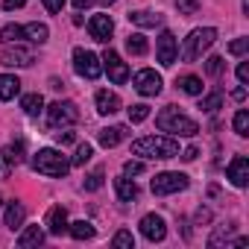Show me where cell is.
Masks as SVG:
<instances>
[{
    "instance_id": "e575fe53",
    "label": "cell",
    "mask_w": 249,
    "mask_h": 249,
    "mask_svg": "<svg viewBox=\"0 0 249 249\" xmlns=\"http://www.w3.org/2000/svg\"><path fill=\"white\" fill-rule=\"evenodd\" d=\"M147 117H150V106L147 103H138V106L129 108V123H144Z\"/></svg>"
},
{
    "instance_id": "ba28073f",
    "label": "cell",
    "mask_w": 249,
    "mask_h": 249,
    "mask_svg": "<svg viewBox=\"0 0 249 249\" xmlns=\"http://www.w3.org/2000/svg\"><path fill=\"white\" fill-rule=\"evenodd\" d=\"M100 62H103V68L108 71V79H111L114 85H123V82L129 79V68H126V62H123L114 50H106Z\"/></svg>"
},
{
    "instance_id": "cb8c5ba5",
    "label": "cell",
    "mask_w": 249,
    "mask_h": 249,
    "mask_svg": "<svg viewBox=\"0 0 249 249\" xmlns=\"http://www.w3.org/2000/svg\"><path fill=\"white\" fill-rule=\"evenodd\" d=\"M68 231H71V237H73V240H88V237H94V226H91L88 220L68 223Z\"/></svg>"
},
{
    "instance_id": "ab89813d",
    "label": "cell",
    "mask_w": 249,
    "mask_h": 249,
    "mask_svg": "<svg viewBox=\"0 0 249 249\" xmlns=\"http://www.w3.org/2000/svg\"><path fill=\"white\" fill-rule=\"evenodd\" d=\"M123 173H126V176H138V173H144V161H126V164H123Z\"/></svg>"
},
{
    "instance_id": "1f68e13d",
    "label": "cell",
    "mask_w": 249,
    "mask_h": 249,
    "mask_svg": "<svg viewBox=\"0 0 249 249\" xmlns=\"http://www.w3.org/2000/svg\"><path fill=\"white\" fill-rule=\"evenodd\" d=\"M220 106H223V94H220V91H214V94L202 97V103H199V108H202V111H208V114H214Z\"/></svg>"
},
{
    "instance_id": "7402d4cb",
    "label": "cell",
    "mask_w": 249,
    "mask_h": 249,
    "mask_svg": "<svg viewBox=\"0 0 249 249\" xmlns=\"http://www.w3.org/2000/svg\"><path fill=\"white\" fill-rule=\"evenodd\" d=\"M129 21H132L135 27L150 30V27H159V24H161V15H159V12H129Z\"/></svg>"
},
{
    "instance_id": "9c48e42d",
    "label": "cell",
    "mask_w": 249,
    "mask_h": 249,
    "mask_svg": "<svg viewBox=\"0 0 249 249\" xmlns=\"http://www.w3.org/2000/svg\"><path fill=\"white\" fill-rule=\"evenodd\" d=\"M132 85H135V91L144 94V97H156V94H161V76H159L156 71H150V68L138 71L135 79H132Z\"/></svg>"
},
{
    "instance_id": "9a60e30c",
    "label": "cell",
    "mask_w": 249,
    "mask_h": 249,
    "mask_svg": "<svg viewBox=\"0 0 249 249\" xmlns=\"http://www.w3.org/2000/svg\"><path fill=\"white\" fill-rule=\"evenodd\" d=\"M44 226H47L50 234H62V231H68V211H65L62 205H53V208L47 211V217H44Z\"/></svg>"
},
{
    "instance_id": "6da1fadb",
    "label": "cell",
    "mask_w": 249,
    "mask_h": 249,
    "mask_svg": "<svg viewBox=\"0 0 249 249\" xmlns=\"http://www.w3.org/2000/svg\"><path fill=\"white\" fill-rule=\"evenodd\" d=\"M156 126H159L161 132H170V135H179V138H194V135L199 132L196 120L185 117V114H182L176 106H164V108L159 111V117H156Z\"/></svg>"
},
{
    "instance_id": "f1b7e54d",
    "label": "cell",
    "mask_w": 249,
    "mask_h": 249,
    "mask_svg": "<svg viewBox=\"0 0 249 249\" xmlns=\"http://www.w3.org/2000/svg\"><path fill=\"white\" fill-rule=\"evenodd\" d=\"M3 161H6V164H21V161H24V144L15 141V144L3 147Z\"/></svg>"
},
{
    "instance_id": "ffe728a7",
    "label": "cell",
    "mask_w": 249,
    "mask_h": 249,
    "mask_svg": "<svg viewBox=\"0 0 249 249\" xmlns=\"http://www.w3.org/2000/svg\"><path fill=\"white\" fill-rule=\"evenodd\" d=\"M24 220H27V208H24L21 202H9V205H6V226L15 231V229L24 226Z\"/></svg>"
},
{
    "instance_id": "d590c367",
    "label": "cell",
    "mask_w": 249,
    "mask_h": 249,
    "mask_svg": "<svg viewBox=\"0 0 249 249\" xmlns=\"http://www.w3.org/2000/svg\"><path fill=\"white\" fill-rule=\"evenodd\" d=\"M223 68H226V62H223L220 56H208V59H205V73H208V76H220Z\"/></svg>"
},
{
    "instance_id": "f546056e",
    "label": "cell",
    "mask_w": 249,
    "mask_h": 249,
    "mask_svg": "<svg viewBox=\"0 0 249 249\" xmlns=\"http://www.w3.org/2000/svg\"><path fill=\"white\" fill-rule=\"evenodd\" d=\"M231 126H234V132H237L240 138H246V135H249V111H246V108H240V111L234 114Z\"/></svg>"
},
{
    "instance_id": "277c9868",
    "label": "cell",
    "mask_w": 249,
    "mask_h": 249,
    "mask_svg": "<svg viewBox=\"0 0 249 249\" xmlns=\"http://www.w3.org/2000/svg\"><path fill=\"white\" fill-rule=\"evenodd\" d=\"M214 41H217V30H214V27H199V30H194V33L185 38V44H182V59H185V62H196Z\"/></svg>"
},
{
    "instance_id": "d4e9b609",
    "label": "cell",
    "mask_w": 249,
    "mask_h": 249,
    "mask_svg": "<svg viewBox=\"0 0 249 249\" xmlns=\"http://www.w3.org/2000/svg\"><path fill=\"white\" fill-rule=\"evenodd\" d=\"M24 33H27V36H30V41H36V44H44V41L50 38V30H47V24H38V21L27 24V27H24Z\"/></svg>"
},
{
    "instance_id": "7a4b0ae2",
    "label": "cell",
    "mask_w": 249,
    "mask_h": 249,
    "mask_svg": "<svg viewBox=\"0 0 249 249\" xmlns=\"http://www.w3.org/2000/svg\"><path fill=\"white\" fill-rule=\"evenodd\" d=\"M132 153L144 156V159H176L179 156V141L167 138V135H150V138L135 141Z\"/></svg>"
},
{
    "instance_id": "7bdbcfd3",
    "label": "cell",
    "mask_w": 249,
    "mask_h": 249,
    "mask_svg": "<svg viewBox=\"0 0 249 249\" xmlns=\"http://www.w3.org/2000/svg\"><path fill=\"white\" fill-rule=\"evenodd\" d=\"M24 3H27V0H3V9H9V12H12V9H21Z\"/></svg>"
},
{
    "instance_id": "3957f363",
    "label": "cell",
    "mask_w": 249,
    "mask_h": 249,
    "mask_svg": "<svg viewBox=\"0 0 249 249\" xmlns=\"http://www.w3.org/2000/svg\"><path fill=\"white\" fill-rule=\"evenodd\" d=\"M33 167H36V173H41V176H50V179H62L68 170H71V161L59 153V150H53V147H44V150H38L36 153V159H33Z\"/></svg>"
},
{
    "instance_id": "5bb4252c",
    "label": "cell",
    "mask_w": 249,
    "mask_h": 249,
    "mask_svg": "<svg viewBox=\"0 0 249 249\" xmlns=\"http://www.w3.org/2000/svg\"><path fill=\"white\" fill-rule=\"evenodd\" d=\"M141 234H144L150 243H156V240H164L167 226H164V220H161L159 214H147V217L141 220Z\"/></svg>"
},
{
    "instance_id": "484cf974",
    "label": "cell",
    "mask_w": 249,
    "mask_h": 249,
    "mask_svg": "<svg viewBox=\"0 0 249 249\" xmlns=\"http://www.w3.org/2000/svg\"><path fill=\"white\" fill-rule=\"evenodd\" d=\"M21 108H24L30 117H36V114L44 111V97H41V94H27V97L21 100Z\"/></svg>"
},
{
    "instance_id": "4316f807",
    "label": "cell",
    "mask_w": 249,
    "mask_h": 249,
    "mask_svg": "<svg viewBox=\"0 0 249 249\" xmlns=\"http://www.w3.org/2000/svg\"><path fill=\"white\" fill-rule=\"evenodd\" d=\"M126 50H129L132 56H144V53L150 50V44H147L144 33H132V36L126 38Z\"/></svg>"
},
{
    "instance_id": "b9f144b4",
    "label": "cell",
    "mask_w": 249,
    "mask_h": 249,
    "mask_svg": "<svg viewBox=\"0 0 249 249\" xmlns=\"http://www.w3.org/2000/svg\"><path fill=\"white\" fill-rule=\"evenodd\" d=\"M237 79H240L243 85L249 82V62H240V65H237Z\"/></svg>"
},
{
    "instance_id": "4dcf8cb0",
    "label": "cell",
    "mask_w": 249,
    "mask_h": 249,
    "mask_svg": "<svg viewBox=\"0 0 249 249\" xmlns=\"http://www.w3.org/2000/svg\"><path fill=\"white\" fill-rule=\"evenodd\" d=\"M111 243H114L117 249H132V246H135V237H132L129 229H120V231L111 237Z\"/></svg>"
},
{
    "instance_id": "7c38bea8",
    "label": "cell",
    "mask_w": 249,
    "mask_h": 249,
    "mask_svg": "<svg viewBox=\"0 0 249 249\" xmlns=\"http://www.w3.org/2000/svg\"><path fill=\"white\" fill-rule=\"evenodd\" d=\"M229 182L234 185V188H246L249 185V159L246 156H234L231 161H229Z\"/></svg>"
},
{
    "instance_id": "30bf717a",
    "label": "cell",
    "mask_w": 249,
    "mask_h": 249,
    "mask_svg": "<svg viewBox=\"0 0 249 249\" xmlns=\"http://www.w3.org/2000/svg\"><path fill=\"white\" fill-rule=\"evenodd\" d=\"M176 53H179L176 36H173L170 30H164V33L159 36V44H156V56H159V62H161L164 68H170V65L176 62Z\"/></svg>"
},
{
    "instance_id": "2e32d148",
    "label": "cell",
    "mask_w": 249,
    "mask_h": 249,
    "mask_svg": "<svg viewBox=\"0 0 249 249\" xmlns=\"http://www.w3.org/2000/svg\"><path fill=\"white\" fill-rule=\"evenodd\" d=\"M97 111L100 114H114V111H120V97L114 94V91H97Z\"/></svg>"
},
{
    "instance_id": "8992f818",
    "label": "cell",
    "mask_w": 249,
    "mask_h": 249,
    "mask_svg": "<svg viewBox=\"0 0 249 249\" xmlns=\"http://www.w3.org/2000/svg\"><path fill=\"white\" fill-rule=\"evenodd\" d=\"M76 120H79V111H76V106L71 100H59V103H53L47 108V123H50L53 129L71 126V123H76Z\"/></svg>"
},
{
    "instance_id": "681fc988",
    "label": "cell",
    "mask_w": 249,
    "mask_h": 249,
    "mask_svg": "<svg viewBox=\"0 0 249 249\" xmlns=\"http://www.w3.org/2000/svg\"><path fill=\"white\" fill-rule=\"evenodd\" d=\"M0 202H3V196H0Z\"/></svg>"
},
{
    "instance_id": "52a82bcc",
    "label": "cell",
    "mask_w": 249,
    "mask_h": 249,
    "mask_svg": "<svg viewBox=\"0 0 249 249\" xmlns=\"http://www.w3.org/2000/svg\"><path fill=\"white\" fill-rule=\"evenodd\" d=\"M153 194L156 196H167V194H179V191H185L188 188V176L185 173H159L156 179H153Z\"/></svg>"
},
{
    "instance_id": "44dd1931",
    "label": "cell",
    "mask_w": 249,
    "mask_h": 249,
    "mask_svg": "<svg viewBox=\"0 0 249 249\" xmlns=\"http://www.w3.org/2000/svg\"><path fill=\"white\" fill-rule=\"evenodd\" d=\"M123 138H126V126H108V129H103V132H100V144H103V147H108V150H111V147H117Z\"/></svg>"
},
{
    "instance_id": "e0dca14e",
    "label": "cell",
    "mask_w": 249,
    "mask_h": 249,
    "mask_svg": "<svg viewBox=\"0 0 249 249\" xmlns=\"http://www.w3.org/2000/svg\"><path fill=\"white\" fill-rule=\"evenodd\" d=\"M114 191H117V199H120V202H132V199L138 196V185H135L126 173H123L120 179H114Z\"/></svg>"
},
{
    "instance_id": "d6a6232c",
    "label": "cell",
    "mask_w": 249,
    "mask_h": 249,
    "mask_svg": "<svg viewBox=\"0 0 249 249\" xmlns=\"http://www.w3.org/2000/svg\"><path fill=\"white\" fill-rule=\"evenodd\" d=\"M91 156H94V147H91V144H79V147H76V156H73L71 164H73V167H82L85 161H91Z\"/></svg>"
},
{
    "instance_id": "83f0119b",
    "label": "cell",
    "mask_w": 249,
    "mask_h": 249,
    "mask_svg": "<svg viewBox=\"0 0 249 249\" xmlns=\"http://www.w3.org/2000/svg\"><path fill=\"white\" fill-rule=\"evenodd\" d=\"M24 27H18V24H6L3 30H0V38H3L6 44H18V41H24Z\"/></svg>"
},
{
    "instance_id": "60d3db41",
    "label": "cell",
    "mask_w": 249,
    "mask_h": 249,
    "mask_svg": "<svg viewBox=\"0 0 249 249\" xmlns=\"http://www.w3.org/2000/svg\"><path fill=\"white\" fill-rule=\"evenodd\" d=\"M62 6H65V0H44V9H47V12H53V15H56V12H62Z\"/></svg>"
},
{
    "instance_id": "d6986e66",
    "label": "cell",
    "mask_w": 249,
    "mask_h": 249,
    "mask_svg": "<svg viewBox=\"0 0 249 249\" xmlns=\"http://www.w3.org/2000/svg\"><path fill=\"white\" fill-rule=\"evenodd\" d=\"M21 91V79L18 76H12V73H0V100H12L15 94Z\"/></svg>"
},
{
    "instance_id": "4fadbf2b",
    "label": "cell",
    "mask_w": 249,
    "mask_h": 249,
    "mask_svg": "<svg viewBox=\"0 0 249 249\" xmlns=\"http://www.w3.org/2000/svg\"><path fill=\"white\" fill-rule=\"evenodd\" d=\"M88 33H91L94 41L108 44V38H111V33H114V24H111L108 15H94V18L88 21Z\"/></svg>"
},
{
    "instance_id": "c3c4849f",
    "label": "cell",
    "mask_w": 249,
    "mask_h": 249,
    "mask_svg": "<svg viewBox=\"0 0 249 249\" xmlns=\"http://www.w3.org/2000/svg\"><path fill=\"white\" fill-rule=\"evenodd\" d=\"M97 3H106V6H108V3H114V0H97Z\"/></svg>"
},
{
    "instance_id": "836d02e7",
    "label": "cell",
    "mask_w": 249,
    "mask_h": 249,
    "mask_svg": "<svg viewBox=\"0 0 249 249\" xmlns=\"http://www.w3.org/2000/svg\"><path fill=\"white\" fill-rule=\"evenodd\" d=\"M231 231H234V226H220V229H217V231L208 237V246H220V243H229Z\"/></svg>"
},
{
    "instance_id": "603a6c76",
    "label": "cell",
    "mask_w": 249,
    "mask_h": 249,
    "mask_svg": "<svg viewBox=\"0 0 249 249\" xmlns=\"http://www.w3.org/2000/svg\"><path fill=\"white\" fill-rule=\"evenodd\" d=\"M176 85H179L185 94H191V97H199V94H202V79H199V76H194V73L179 76V79H176Z\"/></svg>"
},
{
    "instance_id": "7dc6e473",
    "label": "cell",
    "mask_w": 249,
    "mask_h": 249,
    "mask_svg": "<svg viewBox=\"0 0 249 249\" xmlns=\"http://www.w3.org/2000/svg\"><path fill=\"white\" fill-rule=\"evenodd\" d=\"M88 3H91V0H73V6H76V12H82V9H88Z\"/></svg>"
},
{
    "instance_id": "ac0fdd59",
    "label": "cell",
    "mask_w": 249,
    "mask_h": 249,
    "mask_svg": "<svg viewBox=\"0 0 249 249\" xmlns=\"http://www.w3.org/2000/svg\"><path fill=\"white\" fill-rule=\"evenodd\" d=\"M41 243H44L41 226H27V229L21 231V237H18V246H21V249H33V246H41Z\"/></svg>"
},
{
    "instance_id": "ee69618b",
    "label": "cell",
    "mask_w": 249,
    "mask_h": 249,
    "mask_svg": "<svg viewBox=\"0 0 249 249\" xmlns=\"http://www.w3.org/2000/svg\"><path fill=\"white\" fill-rule=\"evenodd\" d=\"M196 156H199V150H196V147H188V150L182 153V159H185V161H194Z\"/></svg>"
},
{
    "instance_id": "bcb514c9",
    "label": "cell",
    "mask_w": 249,
    "mask_h": 249,
    "mask_svg": "<svg viewBox=\"0 0 249 249\" xmlns=\"http://www.w3.org/2000/svg\"><path fill=\"white\" fill-rule=\"evenodd\" d=\"M73 138H76V135H73V132H65V135H62V132H59V141H62V144H71V141H73Z\"/></svg>"
},
{
    "instance_id": "8d00e7d4",
    "label": "cell",
    "mask_w": 249,
    "mask_h": 249,
    "mask_svg": "<svg viewBox=\"0 0 249 249\" xmlns=\"http://www.w3.org/2000/svg\"><path fill=\"white\" fill-rule=\"evenodd\" d=\"M176 9H179V15H196L199 0H176Z\"/></svg>"
},
{
    "instance_id": "f6af8a7d",
    "label": "cell",
    "mask_w": 249,
    "mask_h": 249,
    "mask_svg": "<svg viewBox=\"0 0 249 249\" xmlns=\"http://www.w3.org/2000/svg\"><path fill=\"white\" fill-rule=\"evenodd\" d=\"M231 97H234V100H246V88H234Z\"/></svg>"
},
{
    "instance_id": "5b68a950",
    "label": "cell",
    "mask_w": 249,
    "mask_h": 249,
    "mask_svg": "<svg viewBox=\"0 0 249 249\" xmlns=\"http://www.w3.org/2000/svg\"><path fill=\"white\" fill-rule=\"evenodd\" d=\"M73 71H76L82 79H97V76L103 73V62H100V56H94L91 50L76 47V50H73Z\"/></svg>"
},
{
    "instance_id": "f35d334b",
    "label": "cell",
    "mask_w": 249,
    "mask_h": 249,
    "mask_svg": "<svg viewBox=\"0 0 249 249\" xmlns=\"http://www.w3.org/2000/svg\"><path fill=\"white\" fill-rule=\"evenodd\" d=\"M246 50H249V38H237V41L229 44V53H231V56H243Z\"/></svg>"
},
{
    "instance_id": "8fae6325",
    "label": "cell",
    "mask_w": 249,
    "mask_h": 249,
    "mask_svg": "<svg viewBox=\"0 0 249 249\" xmlns=\"http://www.w3.org/2000/svg\"><path fill=\"white\" fill-rule=\"evenodd\" d=\"M0 65H9V68H27V65H33V53L27 50V47H21V41L12 47H3L0 50Z\"/></svg>"
},
{
    "instance_id": "74e56055",
    "label": "cell",
    "mask_w": 249,
    "mask_h": 249,
    "mask_svg": "<svg viewBox=\"0 0 249 249\" xmlns=\"http://www.w3.org/2000/svg\"><path fill=\"white\" fill-rule=\"evenodd\" d=\"M103 188V170H94L91 176H85V191H100Z\"/></svg>"
}]
</instances>
